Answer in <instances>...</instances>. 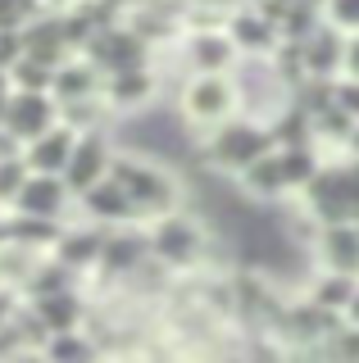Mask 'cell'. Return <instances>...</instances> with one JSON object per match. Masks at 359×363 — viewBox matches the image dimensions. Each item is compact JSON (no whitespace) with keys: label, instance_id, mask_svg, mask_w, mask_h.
Returning <instances> with one entry per match:
<instances>
[{"label":"cell","instance_id":"obj_1","mask_svg":"<svg viewBox=\"0 0 359 363\" xmlns=\"http://www.w3.org/2000/svg\"><path fill=\"white\" fill-rule=\"evenodd\" d=\"M309 204L323 223H350L359 218V168H336V173H314Z\"/></svg>","mask_w":359,"mask_h":363},{"label":"cell","instance_id":"obj_2","mask_svg":"<svg viewBox=\"0 0 359 363\" xmlns=\"http://www.w3.org/2000/svg\"><path fill=\"white\" fill-rule=\"evenodd\" d=\"M114 182L128 191V200L137 204V209L164 213L168 204H173V182H168L160 168H145V164H137V159H118V164H114Z\"/></svg>","mask_w":359,"mask_h":363},{"label":"cell","instance_id":"obj_3","mask_svg":"<svg viewBox=\"0 0 359 363\" xmlns=\"http://www.w3.org/2000/svg\"><path fill=\"white\" fill-rule=\"evenodd\" d=\"M264 150H268V136L260 128H245V123H228V128H219L214 145H209L214 164H223V168H250Z\"/></svg>","mask_w":359,"mask_h":363},{"label":"cell","instance_id":"obj_4","mask_svg":"<svg viewBox=\"0 0 359 363\" xmlns=\"http://www.w3.org/2000/svg\"><path fill=\"white\" fill-rule=\"evenodd\" d=\"M187 113L192 118H205V123H223L232 113V82L219 73H205L187 86Z\"/></svg>","mask_w":359,"mask_h":363},{"label":"cell","instance_id":"obj_5","mask_svg":"<svg viewBox=\"0 0 359 363\" xmlns=\"http://www.w3.org/2000/svg\"><path fill=\"white\" fill-rule=\"evenodd\" d=\"M50 118H55V109H50V100L41 96V91H23V96H14L5 105V128L14 132V136H28V141H37L41 132H50Z\"/></svg>","mask_w":359,"mask_h":363},{"label":"cell","instance_id":"obj_6","mask_svg":"<svg viewBox=\"0 0 359 363\" xmlns=\"http://www.w3.org/2000/svg\"><path fill=\"white\" fill-rule=\"evenodd\" d=\"M150 241H155V255H164L168 264H192L200 255V232L187 218H164Z\"/></svg>","mask_w":359,"mask_h":363},{"label":"cell","instance_id":"obj_7","mask_svg":"<svg viewBox=\"0 0 359 363\" xmlns=\"http://www.w3.org/2000/svg\"><path fill=\"white\" fill-rule=\"evenodd\" d=\"M105 168H109L105 141H100V136H82L73 159H69V186L73 191H92L96 182H105Z\"/></svg>","mask_w":359,"mask_h":363},{"label":"cell","instance_id":"obj_8","mask_svg":"<svg viewBox=\"0 0 359 363\" xmlns=\"http://www.w3.org/2000/svg\"><path fill=\"white\" fill-rule=\"evenodd\" d=\"M73 132L69 128H50V132H41L37 141L28 145V164L37 168V173H55V168H69V159H73Z\"/></svg>","mask_w":359,"mask_h":363},{"label":"cell","instance_id":"obj_9","mask_svg":"<svg viewBox=\"0 0 359 363\" xmlns=\"http://www.w3.org/2000/svg\"><path fill=\"white\" fill-rule=\"evenodd\" d=\"M60 204H64V186L50 173L28 177L23 191H18V209H28V218H55V213H60Z\"/></svg>","mask_w":359,"mask_h":363},{"label":"cell","instance_id":"obj_10","mask_svg":"<svg viewBox=\"0 0 359 363\" xmlns=\"http://www.w3.org/2000/svg\"><path fill=\"white\" fill-rule=\"evenodd\" d=\"M37 318L41 327H50V332H73L77 318H82V304H77L73 291H50V295H37Z\"/></svg>","mask_w":359,"mask_h":363},{"label":"cell","instance_id":"obj_11","mask_svg":"<svg viewBox=\"0 0 359 363\" xmlns=\"http://www.w3.org/2000/svg\"><path fill=\"white\" fill-rule=\"evenodd\" d=\"M323 259L341 272L359 268V232H350L346 223H328V236H323Z\"/></svg>","mask_w":359,"mask_h":363},{"label":"cell","instance_id":"obj_12","mask_svg":"<svg viewBox=\"0 0 359 363\" xmlns=\"http://www.w3.org/2000/svg\"><path fill=\"white\" fill-rule=\"evenodd\" d=\"M245 186H250V191H260V196H277V191L287 186V168H282V159L260 155L250 168H245Z\"/></svg>","mask_w":359,"mask_h":363},{"label":"cell","instance_id":"obj_13","mask_svg":"<svg viewBox=\"0 0 359 363\" xmlns=\"http://www.w3.org/2000/svg\"><path fill=\"white\" fill-rule=\"evenodd\" d=\"M355 291H359V286L350 281V272L332 268V277H323L319 286H314V304H323V309H350Z\"/></svg>","mask_w":359,"mask_h":363},{"label":"cell","instance_id":"obj_14","mask_svg":"<svg viewBox=\"0 0 359 363\" xmlns=\"http://www.w3.org/2000/svg\"><path fill=\"white\" fill-rule=\"evenodd\" d=\"M9 77H14L23 91H46L55 82V73H50V64L46 60H37V55H28V60H18L14 68H9Z\"/></svg>","mask_w":359,"mask_h":363},{"label":"cell","instance_id":"obj_15","mask_svg":"<svg viewBox=\"0 0 359 363\" xmlns=\"http://www.w3.org/2000/svg\"><path fill=\"white\" fill-rule=\"evenodd\" d=\"M150 96V73H141V68H128V73H114V100L123 105H132V100Z\"/></svg>","mask_w":359,"mask_h":363},{"label":"cell","instance_id":"obj_16","mask_svg":"<svg viewBox=\"0 0 359 363\" xmlns=\"http://www.w3.org/2000/svg\"><path fill=\"white\" fill-rule=\"evenodd\" d=\"M55 86H60V96H87V91L96 86V73L87 64H73V68H64V73H55Z\"/></svg>","mask_w":359,"mask_h":363},{"label":"cell","instance_id":"obj_17","mask_svg":"<svg viewBox=\"0 0 359 363\" xmlns=\"http://www.w3.org/2000/svg\"><path fill=\"white\" fill-rule=\"evenodd\" d=\"M96 250H100V241L96 236H64V245H60V259H64V268H73V264H92L96 259Z\"/></svg>","mask_w":359,"mask_h":363},{"label":"cell","instance_id":"obj_18","mask_svg":"<svg viewBox=\"0 0 359 363\" xmlns=\"http://www.w3.org/2000/svg\"><path fill=\"white\" fill-rule=\"evenodd\" d=\"M282 168H287V186H309V182H314V155L309 150L282 155Z\"/></svg>","mask_w":359,"mask_h":363},{"label":"cell","instance_id":"obj_19","mask_svg":"<svg viewBox=\"0 0 359 363\" xmlns=\"http://www.w3.org/2000/svg\"><path fill=\"white\" fill-rule=\"evenodd\" d=\"M192 55L205 68H223V64H228V41H223V37H196L192 41Z\"/></svg>","mask_w":359,"mask_h":363},{"label":"cell","instance_id":"obj_20","mask_svg":"<svg viewBox=\"0 0 359 363\" xmlns=\"http://www.w3.org/2000/svg\"><path fill=\"white\" fill-rule=\"evenodd\" d=\"M23 182H28L23 164H18V159H5V164H0V200H18Z\"/></svg>","mask_w":359,"mask_h":363},{"label":"cell","instance_id":"obj_21","mask_svg":"<svg viewBox=\"0 0 359 363\" xmlns=\"http://www.w3.org/2000/svg\"><path fill=\"white\" fill-rule=\"evenodd\" d=\"M328 18L346 32H359V0H328Z\"/></svg>","mask_w":359,"mask_h":363},{"label":"cell","instance_id":"obj_22","mask_svg":"<svg viewBox=\"0 0 359 363\" xmlns=\"http://www.w3.org/2000/svg\"><path fill=\"white\" fill-rule=\"evenodd\" d=\"M137 250H141V241H109V245H105V259H109L114 268H132V264L141 259Z\"/></svg>","mask_w":359,"mask_h":363},{"label":"cell","instance_id":"obj_23","mask_svg":"<svg viewBox=\"0 0 359 363\" xmlns=\"http://www.w3.org/2000/svg\"><path fill=\"white\" fill-rule=\"evenodd\" d=\"M336 60H341V45L328 41V37H314V73H328V68H336Z\"/></svg>","mask_w":359,"mask_h":363},{"label":"cell","instance_id":"obj_24","mask_svg":"<svg viewBox=\"0 0 359 363\" xmlns=\"http://www.w3.org/2000/svg\"><path fill=\"white\" fill-rule=\"evenodd\" d=\"M241 37V45H268V23H255V18H237L232 28Z\"/></svg>","mask_w":359,"mask_h":363},{"label":"cell","instance_id":"obj_25","mask_svg":"<svg viewBox=\"0 0 359 363\" xmlns=\"http://www.w3.org/2000/svg\"><path fill=\"white\" fill-rule=\"evenodd\" d=\"M50 354L55 359H87V354H92V345L77 340V336H64V340H55V345H50Z\"/></svg>","mask_w":359,"mask_h":363},{"label":"cell","instance_id":"obj_26","mask_svg":"<svg viewBox=\"0 0 359 363\" xmlns=\"http://www.w3.org/2000/svg\"><path fill=\"white\" fill-rule=\"evenodd\" d=\"M18 50H28V45H18L14 32H0V60H18Z\"/></svg>","mask_w":359,"mask_h":363},{"label":"cell","instance_id":"obj_27","mask_svg":"<svg viewBox=\"0 0 359 363\" xmlns=\"http://www.w3.org/2000/svg\"><path fill=\"white\" fill-rule=\"evenodd\" d=\"M332 96H336V100L346 105V113H359V86H336Z\"/></svg>","mask_w":359,"mask_h":363},{"label":"cell","instance_id":"obj_28","mask_svg":"<svg viewBox=\"0 0 359 363\" xmlns=\"http://www.w3.org/2000/svg\"><path fill=\"white\" fill-rule=\"evenodd\" d=\"M346 68L355 73V82H359V37L350 41V50H346Z\"/></svg>","mask_w":359,"mask_h":363},{"label":"cell","instance_id":"obj_29","mask_svg":"<svg viewBox=\"0 0 359 363\" xmlns=\"http://www.w3.org/2000/svg\"><path fill=\"white\" fill-rule=\"evenodd\" d=\"M350 313H355V323H359V291H355V300H350Z\"/></svg>","mask_w":359,"mask_h":363},{"label":"cell","instance_id":"obj_30","mask_svg":"<svg viewBox=\"0 0 359 363\" xmlns=\"http://www.w3.org/2000/svg\"><path fill=\"white\" fill-rule=\"evenodd\" d=\"M5 309H9V300H5V295H0V318H5Z\"/></svg>","mask_w":359,"mask_h":363},{"label":"cell","instance_id":"obj_31","mask_svg":"<svg viewBox=\"0 0 359 363\" xmlns=\"http://www.w3.org/2000/svg\"><path fill=\"white\" fill-rule=\"evenodd\" d=\"M355 150H359V128H355Z\"/></svg>","mask_w":359,"mask_h":363}]
</instances>
